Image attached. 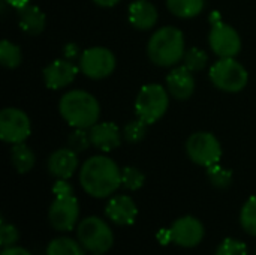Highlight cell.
Here are the masks:
<instances>
[{
    "mask_svg": "<svg viewBox=\"0 0 256 255\" xmlns=\"http://www.w3.org/2000/svg\"><path fill=\"white\" fill-rule=\"evenodd\" d=\"M80 183L90 197L108 198L122 186V170L108 156H92L81 165Z\"/></svg>",
    "mask_w": 256,
    "mask_h": 255,
    "instance_id": "6da1fadb",
    "label": "cell"
},
{
    "mask_svg": "<svg viewBox=\"0 0 256 255\" xmlns=\"http://www.w3.org/2000/svg\"><path fill=\"white\" fill-rule=\"evenodd\" d=\"M58 111L69 126L90 129L99 120L100 105L92 93L76 89L62 96Z\"/></svg>",
    "mask_w": 256,
    "mask_h": 255,
    "instance_id": "7a4b0ae2",
    "label": "cell"
},
{
    "mask_svg": "<svg viewBox=\"0 0 256 255\" xmlns=\"http://www.w3.org/2000/svg\"><path fill=\"white\" fill-rule=\"evenodd\" d=\"M184 53L183 32L174 26L158 29L147 44V54L150 60L162 68L177 65L184 57Z\"/></svg>",
    "mask_w": 256,
    "mask_h": 255,
    "instance_id": "3957f363",
    "label": "cell"
},
{
    "mask_svg": "<svg viewBox=\"0 0 256 255\" xmlns=\"http://www.w3.org/2000/svg\"><path fill=\"white\" fill-rule=\"evenodd\" d=\"M54 201L48 210V221L57 231H72L80 218V203L68 180L57 179L52 186Z\"/></svg>",
    "mask_w": 256,
    "mask_h": 255,
    "instance_id": "277c9868",
    "label": "cell"
},
{
    "mask_svg": "<svg viewBox=\"0 0 256 255\" xmlns=\"http://www.w3.org/2000/svg\"><path fill=\"white\" fill-rule=\"evenodd\" d=\"M78 242L90 254H105L114 245V234L111 227L98 216L84 218L76 228Z\"/></svg>",
    "mask_w": 256,
    "mask_h": 255,
    "instance_id": "5b68a950",
    "label": "cell"
},
{
    "mask_svg": "<svg viewBox=\"0 0 256 255\" xmlns=\"http://www.w3.org/2000/svg\"><path fill=\"white\" fill-rule=\"evenodd\" d=\"M168 90L160 84H146L136 95L135 114L147 125H153L160 120L170 105Z\"/></svg>",
    "mask_w": 256,
    "mask_h": 255,
    "instance_id": "8992f818",
    "label": "cell"
},
{
    "mask_svg": "<svg viewBox=\"0 0 256 255\" xmlns=\"http://www.w3.org/2000/svg\"><path fill=\"white\" fill-rule=\"evenodd\" d=\"M210 80L212 83L228 93H237L242 92L249 81V74L246 68L237 62L234 57H225L219 59L212 68H210Z\"/></svg>",
    "mask_w": 256,
    "mask_h": 255,
    "instance_id": "52a82bcc",
    "label": "cell"
},
{
    "mask_svg": "<svg viewBox=\"0 0 256 255\" xmlns=\"http://www.w3.org/2000/svg\"><path fill=\"white\" fill-rule=\"evenodd\" d=\"M186 153L192 162H195L200 167L208 168L220 162L222 146L212 132L200 131L188 138Z\"/></svg>",
    "mask_w": 256,
    "mask_h": 255,
    "instance_id": "ba28073f",
    "label": "cell"
},
{
    "mask_svg": "<svg viewBox=\"0 0 256 255\" xmlns=\"http://www.w3.org/2000/svg\"><path fill=\"white\" fill-rule=\"evenodd\" d=\"M116 69V56L105 47H90L80 54V71L92 78L102 80Z\"/></svg>",
    "mask_w": 256,
    "mask_h": 255,
    "instance_id": "9c48e42d",
    "label": "cell"
},
{
    "mask_svg": "<svg viewBox=\"0 0 256 255\" xmlns=\"http://www.w3.org/2000/svg\"><path fill=\"white\" fill-rule=\"evenodd\" d=\"M32 132L28 116L14 107L3 108L0 113V138L9 144L24 143Z\"/></svg>",
    "mask_w": 256,
    "mask_h": 255,
    "instance_id": "30bf717a",
    "label": "cell"
},
{
    "mask_svg": "<svg viewBox=\"0 0 256 255\" xmlns=\"http://www.w3.org/2000/svg\"><path fill=\"white\" fill-rule=\"evenodd\" d=\"M208 44L213 53L220 59L236 57L242 50V38L238 32L222 21L213 23L208 35Z\"/></svg>",
    "mask_w": 256,
    "mask_h": 255,
    "instance_id": "8fae6325",
    "label": "cell"
},
{
    "mask_svg": "<svg viewBox=\"0 0 256 255\" xmlns=\"http://www.w3.org/2000/svg\"><path fill=\"white\" fill-rule=\"evenodd\" d=\"M171 242L180 248H195L198 246L206 236V228L202 222L190 215L182 216L172 222L170 227Z\"/></svg>",
    "mask_w": 256,
    "mask_h": 255,
    "instance_id": "7c38bea8",
    "label": "cell"
},
{
    "mask_svg": "<svg viewBox=\"0 0 256 255\" xmlns=\"http://www.w3.org/2000/svg\"><path fill=\"white\" fill-rule=\"evenodd\" d=\"M78 71H80V66H75L70 60L57 59L44 68L42 74H44L45 86L52 90L63 89L75 80Z\"/></svg>",
    "mask_w": 256,
    "mask_h": 255,
    "instance_id": "4fadbf2b",
    "label": "cell"
},
{
    "mask_svg": "<svg viewBox=\"0 0 256 255\" xmlns=\"http://www.w3.org/2000/svg\"><path fill=\"white\" fill-rule=\"evenodd\" d=\"M105 215L112 224L128 227L135 224L138 207L129 195H114L108 200L105 206Z\"/></svg>",
    "mask_w": 256,
    "mask_h": 255,
    "instance_id": "5bb4252c",
    "label": "cell"
},
{
    "mask_svg": "<svg viewBox=\"0 0 256 255\" xmlns=\"http://www.w3.org/2000/svg\"><path fill=\"white\" fill-rule=\"evenodd\" d=\"M78 153L70 147L58 149L48 158V171L56 179L69 180L78 170Z\"/></svg>",
    "mask_w": 256,
    "mask_h": 255,
    "instance_id": "9a60e30c",
    "label": "cell"
},
{
    "mask_svg": "<svg viewBox=\"0 0 256 255\" xmlns=\"http://www.w3.org/2000/svg\"><path fill=\"white\" fill-rule=\"evenodd\" d=\"M166 86L172 98L178 101L189 99L195 90V78L192 75V71H189L184 65L174 68L166 75Z\"/></svg>",
    "mask_w": 256,
    "mask_h": 255,
    "instance_id": "2e32d148",
    "label": "cell"
},
{
    "mask_svg": "<svg viewBox=\"0 0 256 255\" xmlns=\"http://www.w3.org/2000/svg\"><path fill=\"white\" fill-rule=\"evenodd\" d=\"M88 132H90L92 146H94L102 152H111L122 144L120 129L112 122L96 123L88 129Z\"/></svg>",
    "mask_w": 256,
    "mask_h": 255,
    "instance_id": "e0dca14e",
    "label": "cell"
},
{
    "mask_svg": "<svg viewBox=\"0 0 256 255\" xmlns=\"http://www.w3.org/2000/svg\"><path fill=\"white\" fill-rule=\"evenodd\" d=\"M129 23L138 30H150L158 21V9L148 0H135L128 9Z\"/></svg>",
    "mask_w": 256,
    "mask_h": 255,
    "instance_id": "ac0fdd59",
    "label": "cell"
},
{
    "mask_svg": "<svg viewBox=\"0 0 256 255\" xmlns=\"http://www.w3.org/2000/svg\"><path fill=\"white\" fill-rule=\"evenodd\" d=\"M16 15H18L20 29L24 33L30 36H36L44 32L46 24V17L39 6L27 3L16 9Z\"/></svg>",
    "mask_w": 256,
    "mask_h": 255,
    "instance_id": "d6986e66",
    "label": "cell"
},
{
    "mask_svg": "<svg viewBox=\"0 0 256 255\" xmlns=\"http://www.w3.org/2000/svg\"><path fill=\"white\" fill-rule=\"evenodd\" d=\"M10 161L20 174H26L34 167L36 156L28 146H26L24 143H18V144H12Z\"/></svg>",
    "mask_w": 256,
    "mask_h": 255,
    "instance_id": "ffe728a7",
    "label": "cell"
},
{
    "mask_svg": "<svg viewBox=\"0 0 256 255\" xmlns=\"http://www.w3.org/2000/svg\"><path fill=\"white\" fill-rule=\"evenodd\" d=\"M166 6L178 18H194L202 12L204 0H166Z\"/></svg>",
    "mask_w": 256,
    "mask_h": 255,
    "instance_id": "44dd1931",
    "label": "cell"
},
{
    "mask_svg": "<svg viewBox=\"0 0 256 255\" xmlns=\"http://www.w3.org/2000/svg\"><path fill=\"white\" fill-rule=\"evenodd\" d=\"M84 251L81 243L70 237H56L48 243L45 255H86Z\"/></svg>",
    "mask_w": 256,
    "mask_h": 255,
    "instance_id": "7402d4cb",
    "label": "cell"
},
{
    "mask_svg": "<svg viewBox=\"0 0 256 255\" xmlns=\"http://www.w3.org/2000/svg\"><path fill=\"white\" fill-rule=\"evenodd\" d=\"M21 59H22V54H21L20 47L12 44L8 39H3L0 44V63L4 68L14 69L16 66H20Z\"/></svg>",
    "mask_w": 256,
    "mask_h": 255,
    "instance_id": "603a6c76",
    "label": "cell"
},
{
    "mask_svg": "<svg viewBox=\"0 0 256 255\" xmlns=\"http://www.w3.org/2000/svg\"><path fill=\"white\" fill-rule=\"evenodd\" d=\"M207 177L210 183L218 189H228L232 183V171L220 164H214L207 168Z\"/></svg>",
    "mask_w": 256,
    "mask_h": 255,
    "instance_id": "cb8c5ba5",
    "label": "cell"
},
{
    "mask_svg": "<svg viewBox=\"0 0 256 255\" xmlns=\"http://www.w3.org/2000/svg\"><path fill=\"white\" fill-rule=\"evenodd\" d=\"M240 224L248 234L256 237V195H252L243 204L240 212Z\"/></svg>",
    "mask_w": 256,
    "mask_h": 255,
    "instance_id": "d4e9b609",
    "label": "cell"
},
{
    "mask_svg": "<svg viewBox=\"0 0 256 255\" xmlns=\"http://www.w3.org/2000/svg\"><path fill=\"white\" fill-rule=\"evenodd\" d=\"M146 176L136 167H124L122 170V186L128 191H138L142 188Z\"/></svg>",
    "mask_w": 256,
    "mask_h": 255,
    "instance_id": "484cf974",
    "label": "cell"
},
{
    "mask_svg": "<svg viewBox=\"0 0 256 255\" xmlns=\"http://www.w3.org/2000/svg\"><path fill=\"white\" fill-rule=\"evenodd\" d=\"M147 126L148 125L146 122L136 117L135 120H130L129 123H126V126L123 128V138L130 144H136L144 140L147 134Z\"/></svg>",
    "mask_w": 256,
    "mask_h": 255,
    "instance_id": "4316f807",
    "label": "cell"
},
{
    "mask_svg": "<svg viewBox=\"0 0 256 255\" xmlns=\"http://www.w3.org/2000/svg\"><path fill=\"white\" fill-rule=\"evenodd\" d=\"M183 60H184V66H186L189 71L196 72V71H201V69L206 68L208 57H207V54H206L204 50H201V48H198V47H192V48H189V50L184 53Z\"/></svg>",
    "mask_w": 256,
    "mask_h": 255,
    "instance_id": "83f0119b",
    "label": "cell"
},
{
    "mask_svg": "<svg viewBox=\"0 0 256 255\" xmlns=\"http://www.w3.org/2000/svg\"><path fill=\"white\" fill-rule=\"evenodd\" d=\"M68 146H69L74 152H76V153H81V152L87 150V149L92 146L90 132H88L87 129L74 128V131L69 134Z\"/></svg>",
    "mask_w": 256,
    "mask_h": 255,
    "instance_id": "f1b7e54d",
    "label": "cell"
},
{
    "mask_svg": "<svg viewBox=\"0 0 256 255\" xmlns=\"http://www.w3.org/2000/svg\"><path fill=\"white\" fill-rule=\"evenodd\" d=\"M214 255H249V251H248V246L244 242H242L238 239L228 237V239L222 240V243L218 246Z\"/></svg>",
    "mask_w": 256,
    "mask_h": 255,
    "instance_id": "f546056e",
    "label": "cell"
},
{
    "mask_svg": "<svg viewBox=\"0 0 256 255\" xmlns=\"http://www.w3.org/2000/svg\"><path fill=\"white\" fill-rule=\"evenodd\" d=\"M18 240H20V233H18L16 227L2 221V225H0V245H2V248L15 246V243Z\"/></svg>",
    "mask_w": 256,
    "mask_h": 255,
    "instance_id": "4dcf8cb0",
    "label": "cell"
},
{
    "mask_svg": "<svg viewBox=\"0 0 256 255\" xmlns=\"http://www.w3.org/2000/svg\"><path fill=\"white\" fill-rule=\"evenodd\" d=\"M0 255H33L28 252L27 249L21 248V246H9V248H3Z\"/></svg>",
    "mask_w": 256,
    "mask_h": 255,
    "instance_id": "1f68e13d",
    "label": "cell"
},
{
    "mask_svg": "<svg viewBox=\"0 0 256 255\" xmlns=\"http://www.w3.org/2000/svg\"><path fill=\"white\" fill-rule=\"evenodd\" d=\"M156 239L159 240L160 245H168V243H172L171 242V233H170V228H162L158 231L156 234Z\"/></svg>",
    "mask_w": 256,
    "mask_h": 255,
    "instance_id": "d6a6232c",
    "label": "cell"
},
{
    "mask_svg": "<svg viewBox=\"0 0 256 255\" xmlns=\"http://www.w3.org/2000/svg\"><path fill=\"white\" fill-rule=\"evenodd\" d=\"M64 54H66V59H68V60L74 59V57L78 54V47H76L75 44H69V45L64 48Z\"/></svg>",
    "mask_w": 256,
    "mask_h": 255,
    "instance_id": "836d02e7",
    "label": "cell"
},
{
    "mask_svg": "<svg viewBox=\"0 0 256 255\" xmlns=\"http://www.w3.org/2000/svg\"><path fill=\"white\" fill-rule=\"evenodd\" d=\"M98 6H102V8H112L116 6L120 0H93Z\"/></svg>",
    "mask_w": 256,
    "mask_h": 255,
    "instance_id": "e575fe53",
    "label": "cell"
},
{
    "mask_svg": "<svg viewBox=\"0 0 256 255\" xmlns=\"http://www.w3.org/2000/svg\"><path fill=\"white\" fill-rule=\"evenodd\" d=\"M3 2L8 3V5H10V6H14L15 9H18V8H21V6L30 3V0H3Z\"/></svg>",
    "mask_w": 256,
    "mask_h": 255,
    "instance_id": "d590c367",
    "label": "cell"
},
{
    "mask_svg": "<svg viewBox=\"0 0 256 255\" xmlns=\"http://www.w3.org/2000/svg\"><path fill=\"white\" fill-rule=\"evenodd\" d=\"M255 255H256V254H255Z\"/></svg>",
    "mask_w": 256,
    "mask_h": 255,
    "instance_id": "8d00e7d4",
    "label": "cell"
}]
</instances>
